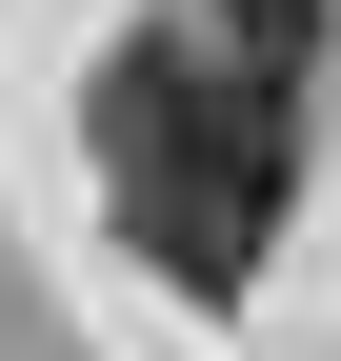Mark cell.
Here are the masks:
<instances>
[{
	"mask_svg": "<svg viewBox=\"0 0 341 361\" xmlns=\"http://www.w3.org/2000/svg\"><path fill=\"white\" fill-rule=\"evenodd\" d=\"M101 201L181 301H241L281 201H302V101H261L221 40H120L101 61Z\"/></svg>",
	"mask_w": 341,
	"mask_h": 361,
	"instance_id": "6da1fadb",
	"label": "cell"
},
{
	"mask_svg": "<svg viewBox=\"0 0 341 361\" xmlns=\"http://www.w3.org/2000/svg\"><path fill=\"white\" fill-rule=\"evenodd\" d=\"M221 61L261 80V101H302V61H321V0H221Z\"/></svg>",
	"mask_w": 341,
	"mask_h": 361,
	"instance_id": "7a4b0ae2",
	"label": "cell"
}]
</instances>
